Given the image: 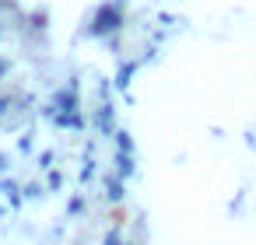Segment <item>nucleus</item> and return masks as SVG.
<instances>
[]
</instances>
